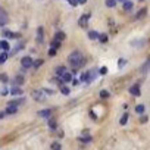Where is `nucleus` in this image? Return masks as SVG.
<instances>
[{
  "label": "nucleus",
  "mask_w": 150,
  "mask_h": 150,
  "mask_svg": "<svg viewBox=\"0 0 150 150\" xmlns=\"http://www.w3.org/2000/svg\"><path fill=\"white\" fill-rule=\"evenodd\" d=\"M105 3H106L108 8H115L116 6V0H106Z\"/></svg>",
  "instance_id": "obj_30"
},
{
  "label": "nucleus",
  "mask_w": 150,
  "mask_h": 150,
  "mask_svg": "<svg viewBox=\"0 0 150 150\" xmlns=\"http://www.w3.org/2000/svg\"><path fill=\"white\" fill-rule=\"evenodd\" d=\"M127 122H128V113H124L122 118H121V121H119V124H121V125H125Z\"/></svg>",
  "instance_id": "obj_33"
},
{
  "label": "nucleus",
  "mask_w": 150,
  "mask_h": 150,
  "mask_svg": "<svg viewBox=\"0 0 150 150\" xmlns=\"http://www.w3.org/2000/svg\"><path fill=\"white\" fill-rule=\"evenodd\" d=\"M83 134H84V135L80 137V141H83V143H90V141H91V135H88V131H84Z\"/></svg>",
  "instance_id": "obj_19"
},
{
  "label": "nucleus",
  "mask_w": 150,
  "mask_h": 150,
  "mask_svg": "<svg viewBox=\"0 0 150 150\" xmlns=\"http://www.w3.org/2000/svg\"><path fill=\"white\" fill-rule=\"evenodd\" d=\"M65 38H66V34H65L63 31H57V33L54 34V38H53V40H56V41H60V43H62Z\"/></svg>",
  "instance_id": "obj_13"
},
{
  "label": "nucleus",
  "mask_w": 150,
  "mask_h": 150,
  "mask_svg": "<svg viewBox=\"0 0 150 150\" xmlns=\"http://www.w3.org/2000/svg\"><path fill=\"white\" fill-rule=\"evenodd\" d=\"M97 74H100V75H106V74H108V68H106V66H102V68L97 71Z\"/></svg>",
  "instance_id": "obj_36"
},
{
  "label": "nucleus",
  "mask_w": 150,
  "mask_h": 150,
  "mask_svg": "<svg viewBox=\"0 0 150 150\" xmlns=\"http://www.w3.org/2000/svg\"><path fill=\"white\" fill-rule=\"evenodd\" d=\"M140 121H141V124H146V122H147V116H146V115H144V116H141V119H140Z\"/></svg>",
  "instance_id": "obj_41"
},
{
  "label": "nucleus",
  "mask_w": 150,
  "mask_h": 150,
  "mask_svg": "<svg viewBox=\"0 0 150 150\" xmlns=\"http://www.w3.org/2000/svg\"><path fill=\"white\" fill-rule=\"evenodd\" d=\"M81 81H86V72L81 74Z\"/></svg>",
  "instance_id": "obj_44"
},
{
  "label": "nucleus",
  "mask_w": 150,
  "mask_h": 150,
  "mask_svg": "<svg viewBox=\"0 0 150 150\" xmlns=\"http://www.w3.org/2000/svg\"><path fill=\"white\" fill-rule=\"evenodd\" d=\"M44 41V28L38 27L37 28V44H43Z\"/></svg>",
  "instance_id": "obj_6"
},
{
  "label": "nucleus",
  "mask_w": 150,
  "mask_h": 150,
  "mask_svg": "<svg viewBox=\"0 0 150 150\" xmlns=\"http://www.w3.org/2000/svg\"><path fill=\"white\" fill-rule=\"evenodd\" d=\"M3 116H5V112H0V119H2Z\"/></svg>",
  "instance_id": "obj_45"
},
{
  "label": "nucleus",
  "mask_w": 150,
  "mask_h": 150,
  "mask_svg": "<svg viewBox=\"0 0 150 150\" xmlns=\"http://www.w3.org/2000/svg\"><path fill=\"white\" fill-rule=\"evenodd\" d=\"M109 96H110V94H109L108 90H102V91H100V97H102V99H109Z\"/></svg>",
  "instance_id": "obj_34"
},
{
  "label": "nucleus",
  "mask_w": 150,
  "mask_h": 150,
  "mask_svg": "<svg viewBox=\"0 0 150 150\" xmlns=\"http://www.w3.org/2000/svg\"><path fill=\"white\" fill-rule=\"evenodd\" d=\"M68 63L74 68V71H77L80 68H83L86 65V59L83 56V53L80 50H74L69 56H68Z\"/></svg>",
  "instance_id": "obj_1"
},
{
  "label": "nucleus",
  "mask_w": 150,
  "mask_h": 150,
  "mask_svg": "<svg viewBox=\"0 0 150 150\" xmlns=\"http://www.w3.org/2000/svg\"><path fill=\"white\" fill-rule=\"evenodd\" d=\"M140 2H144V0H140Z\"/></svg>",
  "instance_id": "obj_47"
},
{
  "label": "nucleus",
  "mask_w": 150,
  "mask_h": 150,
  "mask_svg": "<svg viewBox=\"0 0 150 150\" xmlns=\"http://www.w3.org/2000/svg\"><path fill=\"white\" fill-rule=\"evenodd\" d=\"M144 43H146V40L144 38H140V40H134V41H131V46L132 47H143L144 46Z\"/></svg>",
  "instance_id": "obj_16"
},
{
  "label": "nucleus",
  "mask_w": 150,
  "mask_h": 150,
  "mask_svg": "<svg viewBox=\"0 0 150 150\" xmlns=\"http://www.w3.org/2000/svg\"><path fill=\"white\" fill-rule=\"evenodd\" d=\"M18 84H24V77L22 75H18V77H15V80H13V86L18 87Z\"/></svg>",
  "instance_id": "obj_21"
},
{
  "label": "nucleus",
  "mask_w": 150,
  "mask_h": 150,
  "mask_svg": "<svg viewBox=\"0 0 150 150\" xmlns=\"http://www.w3.org/2000/svg\"><path fill=\"white\" fill-rule=\"evenodd\" d=\"M8 57H9V53L8 52H2V53H0V65L5 63L8 60Z\"/></svg>",
  "instance_id": "obj_22"
},
{
  "label": "nucleus",
  "mask_w": 150,
  "mask_h": 150,
  "mask_svg": "<svg viewBox=\"0 0 150 150\" xmlns=\"http://www.w3.org/2000/svg\"><path fill=\"white\" fill-rule=\"evenodd\" d=\"M122 8H124L125 12H129V11L134 8V3L131 2V0H127V2H124V6H122Z\"/></svg>",
  "instance_id": "obj_18"
},
{
  "label": "nucleus",
  "mask_w": 150,
  "mask_h": 150,
  "mask_svg": "<svg viewBox=\"0 0 150 150\" xmlns=\"http://www.w3.org/2000/svg\"><path fill=\"white\" fill-rule=\"evenodd\" d=\"M146 15H147V8H141V9L135 13V19H137V21H138V19H143Z\"/></svg>",
  "instance_id": "obj_11"
},
{
  "label": "nucleus",
  "mask_w": 150,
  "mask_h": 150,
  "mask_svg": "<svg viewBox=\"0 0 150 150\" xmlns=\"http://www.w3.org/2000/svg\"><path fill=\"white\" fill-rule=\"evenodd\" d=\"M0 81H2V83H8L9 81V77H8V74H0Z\"/></svg>",
  "instance_id": "obj_31"
},
{
  "label": "nucleus",
  "mask_w": 150,
  "mask_h": 150,
  "mask_svg": "<svg viewBox=\"0 0 150 150\" xmlns=\"http://www.w3.org/2000/svg\"><path fill=\"white\" fill-rule=\"evenodd\" d=\"M90 18H91V15H90V13L83 15V16L80 18V21H78L80 27H81V28H86V27H87V24H88V19H90Z\"/></svg>",
  "instance_id": "obj_5"
},
{
  "label": "nucleus",
  "mask_w": 150,
  "mask_h": 150,
  "mask_svg": "<svg viewBox=\"0 0 150 150\" xmlns=\"http://www.w3.org/2000/svg\"><path fill=\"white\" fill-rule=\"evenodd\" d=\"M0 49H2L3 52H9V49H11V44H9L6 40H0Z\"/></svg>",
  "instance_id": "obj_17"
},
{
  "label": "nucleus",
  "mask_w": 150,
  "mask_h": 150,
  "mask_svg": "<svg viewBox=\"0 0 150 150\" xmlns=\"http://www.w3.org/2000/svg\"><path fill=\"white\" fill-rule=\"evenodd\" d=\"M50 46H52V49H54V50H57V49L60 47V41H56V40H52V43H50Z\"/></svg>",
  "instance_id": "obj_29"
},
{
  "label": "nucleus",
  "mask_w": 150,
  "mask_h": 150,
  "mask_svg": "<svg viewBox=\"0 0 150 150\" xmlns=\"http://www.w3.org/2000/svg\"><path fill=\"white\" fill-rule=\"evenodd\" d=\"M72 84H74V86H78V80H75V78H72Z\"/></svg>",
  "instance_id": "obj_43"
},
{
  "label": "nucleus",
  "mask_w": 150,
  "mask_h": 150,
  "mask_svg": "<svg viewBox=\"0 0 150 150\" xmlns=\"http://www.w3.org/2000/svg\"><path fill=\"white\" fill-rule=\"evenodd\" d=\"M97 38H99L100 43H106V41H108V35H106V34H100V33H99Z\"/></svg>",
  "instance_id": "obj_28"
},
{
  "label": "nucleus",
  "mask_w": 150,
  "mask_h": 150,
  "mask_svg": "<svg viewBox=\"0 0 150 150\" xmlns=\"http://www.w3.org/2000/svg\"><path fill=\"white\" fill-rule=\"evenodd\" d=\"M0 94H2V96H8V94H9V88H6V87H5V88H2Z\"/></svg>",
  "instance_id": "obj_37"
},
{
  "label": "nucleus",
  "mask_w": 150,
  "mask_h": 150,
  "mask_svg": "<svg viewBox=\"0 0 150 150\" xmlns=\"http://www.w3.org/2000/svg\"><path fill=\"white\" fill-rule=\"evenodd\" d=\"M33 57H30V56H25V57H22L21 59V65H22V68H25V69H28V68H31L33 66Z\"/></svg>",
  "instance_id": "obj_3"
},
{
  "label": "nucleus",
  "mask_w": 150,
  "mask_h": 150,
  "mask_svg": "<svg viewBox=\"0 0 150 150\" xmlns=\"http://www.w3.org/2000/svg\"><path fill=\"white\" fill-rule=\"evenodd\" d=\"M52 150H62V147L57 141H54V143H52Z\"/></svg>",
  "instance_id": "obj_35"
},
{
  "label": "nucleus",
  "mask_w": 150,
  "mask_h": 150,
  "mask_svg": "<svg viewBox=\"0 0 150 150\" xmlns=\"http://www.w3.org/2000/svg\"><path fill=\"white\" fill-rule=\"evenodd\" d=\"M52 113H53L52 109H43V110L38 112V116H41V118H50Z\"/></svg>",
  "instance_id": "obj_14"
},
{
  "label": "nucleus",
  "mask_w": 150,
  "mask_h": 150,
  "mask_svg": "<svg viewBox=\"0 0 150 150\" xmlns=\"http://www.w3.org/2000/svg\"><path fill=\"white\" fill-rule=\"evenodd\" d=\"M8 21H9V16H8L6 11L0 9V25H5V24H6Z\"/></svg>",
  "instance_id": "obj_8"
},
{
  "label": "nucleus",
  "mask_w": 150,
  "mask_h": 150,
  "mask_svg": "<svg viewBox=\"0 0 150 150\" xmlns=\"http://www.w3.org/2000/svg\"><path fill=\"white\" fill-rule=\"evenodd\" d=\"M75 2H77V5H86L87 0H75Z\"/></svg>",
  "instance_id": "obj_40"
},
{
  "label": "nucleus",
  "mask_w": 150,
  "mask_h": 150,
  "mask_svg": "<svg viewBox=\"0 0 150 150\" xmlns=\"http://www.w3.org/2000/svg\"><path fill=\"white\" fill-rule=\"evenodd\" d=\"M22 103H25V97H21V99H16V100H11V102L8 103V106H15V108H18V106L22 105Z\"/></svg>",
  "instance_id": "obj_10"
},
{
  "label": "nucleus",
  "mask_w": 150,
  "mask_h": 150,
  "mask_svg": "<svg viewBox=\"0 0 150 150\" xmlns=\"http://www.w3.org/2000/svg\"><path fill=\"white\" fill-rule=\"evenodd\" d=\"M2 35H3L5 38H18V37H19L18 33H13V31H11V30H5V31L2 33Z\"/></svg>",
  "instance_id": "obj_7"
},
{
  "label": "nucleus",
  "mask_w": 150,
  "mask_h": 150,
  "mask_svg": "<svg viewBox=\"0 0 150 150\" xmlns=\"http://www.w3.org/2000/svg\"><path fill=\"white\" fill-rule=\"evenodd\" d=\"M60 93H62L63 96H68V94L71 93V90H69V87H66V86H60Z\"/></svg>",
  "instance_id": "obj_26"
},
{
  "label": "nucleus",
  "mask_w": 150,
  "mask_h": 150,
  "mask_svg": "<svg viewBox=\"0 0 150 150\" xmlns=\"http://www.w3.org/2000/svg\"><path fill=\"white\" fill-rule=\"evenodd\" d=\"M128 91H129L132 96H140V94H141V91H140V86H138V84H134V86H131Z\"/></svg>",
  "instance_id": "obj_9"
},
{
  "label": "nucleus",
  "mask_w": 150,
  "mask_h": 150,
  "mask_svg": "<svg viewBox=\"0 0 150 150\" xmlns=\"http://www.w3.org/2000/svg\"><path fill=\"white\" fill-rule=\"evenodd\" d=\"M60 81H62V83H71V81H72V74H71V72H65V74L62 75Z\"/></svg>",
  "instance_id": "obj_15"
},
{
  "label": "nucleus",
  "mask_w": 150,
  "mask_h": 150,
  "mask_svg": "<svg viewBox=\"0 0 150 150\" xmlns=\"http://www.w3.org/2000/svg\"><path fill=\"white\" fill-rule=\"evenodd\" d=\"M116 2H122L124 3V2H127V0H116Z\"/></svg>",
  "instance_id": "obj_46"
},
{
  "label": "nucleus",
  "mask_w": 150,
  "mask_h": 150,
  "mask_svg": "<svg viewBox=\"0 0 150 150\" xmlns=\"http://www.w3.org/2000/svg\"><path fill=\"white\" fill-rule=\"evenodd\" d=\"M41 65H43V60H41V59H38V60H34V62H33V66H31V68H34V69H38Z\"/></svg>",
  "instance_id": "obj_27"
},
{
  "label": "nucleus",
  "mask_w": 150,
  "mask_h": 150,
  "mask_svg": "<svg viewBox=\"0 0 150 150\" xmlns=\"http://www.w3.org/2000/svg\"><path fill=\"white\" fill-rule=\"evenodd\" d=\"M147 66H149V60L144 63V66H143V72H146V71H147Z\"/></svg>",
  "instance_id": "obj_42"
},
{
  "label": "nucleus",
  "mask_w": 150,
  "mask_h": 150,
  "mask_svg": "<svg viewBox=\"0 0 150 150\" xmlns=\"http://www.w3.org/2000/svg\"><path fill=\"white\" fill-rule=\"evenodd\" d=\"M97 35H99V33H97V31H94V30H90V31H88V34H87V37H88L90 40H96V38H97Z\"/></svg>",
  "instance_id": "obj_23"
},
{
  "label": "nucleus",
  "mask_w": 150,
  "mask_h": 150,
  "mask_svg": "<svg viewBox=\"0 0 150 150\" xmlns=\"http://www.w3.org/2000/svg\"><path fill=\"white\" fill-rule=\"evenodd\" d=\"M125 63H127V60H125V59H119V68H122Z\"/></svg>",
  "instance_id": "obj_39"
},
{
  "label": "nucleus",
  "mask_w": 150,
  "mask_h": 150,
  "mask_svg": "<svg viewBox=\"0 0 150 150\" xmlns=\"http://www.w3.org/2000/svg\"><path fill=\"white\" fill-rule=\"evenodd\" d=\"M96 77H97V69H91V71L86 72V81H88V83L94 81Z\"/></svg>",
  "instance_id": "obj_4"
},
{
  "label": "nucleus",
  "mask_w": 150,
  "mask_h": 150,
  "mask_svg": "<svg viewBox=\"0 0 150 150\" xmlns=\"http://www.w3.org/2000/svg\"><path fill=\"white\" fill-rule=\"evenodd\" d=\"M56 52H57V50H54V49H50V50H49V56H50V57L56 56Z\"/></svg>",
  "instance_id": "obj_38"
},
{
  "label": "nucleus",
  "mask_w": 150,
  "mask_h": 150,
  "mask_svg": "<svg viewBox=\"0 0 150 150\" xmlns=\"http://www.w3.org/2000/svg\"><path fill=\"white\" fill-rule=\"evenodd\" d=\"M135 112L140 113V115H143V113H144V106H143V105H137V106H135Z\"/></svg>",
  "instance_id": "obj_32"
},
{
  "label": "nucleus",
  "mask_w": 150,
  "mask_h": 150,
  "mask_svg": "<svg viewBox=\"0 0 150 150\" xmlns=\"http://www.w3.org/2000/svg\"><path fill=\"white\" fill-rule=\"evenodd\" d=\"M49 127H50L52 129H56V128H57V122H56L54 118H50V119H49Z\"/></svg>",
  "instance_id": "obj_25"
},
{
  "label": "nucleus",
  "mask_w": 150,
  "mask_h": 150,
  "mask_svg": "<svg viewBox=\"0 0 150 150\" xmlns=\"http://www.w3.org/2000/svg\"><path fill=\"white\" fill-rule=\"evenodd\" d=\"M16 112H18V108H15V106H8L6 110H5V115H13V113H16Z\"/></svg>",
  "instance_id": "obj_20"
},
{
  "label": "nucleus",
  "mask_w": 150,
  "mask_h": 150,
  "mask_svg": "<svg viewBox=\"0 0 150 150\" xmlns=\"http://www.w3.org/2000/svg\"><path fill=\"white\" fill-rule=\"evenodd\" d=\"M65 72H66V68H65V66H57L56 71H54V74H56V75H60V77H62Z\"/></svg>",
  "instance_id": "obj_24"
},
{
  "label": "nucleus",
  "mask_w": 150,
  "mask_h": 150,
  "mask_svg": "<svg viewBox=\"0 0 150 150\" xmlns=\"http://www.w3.org/2000/svg\"><path fill=\"white\" fill-rule=\"evenodd\" d=\"M9 93H11L12 96H22V88H21L19 86H18V87H15V86H13V87L9 90Z\"/></svg>",
  "instance_id": "obj_12"
},
{
  "label": "nucleus",
  "mask_w": 150,
  "mask_h": 150,
  "mask_svg": "<svg viewBox=\"0 0 150 150\" xmlns=\"http://www.w3.org/2000/svg\"><path fill=\"white\" fill-rule=\"evenodd\" d=\"M31 97H33L34 100H37V102H44V100H46V94H44L43 90H34V91L31 93Z\"/></svg>",
  "instance_id": "obj_2"
}]
</instances>
